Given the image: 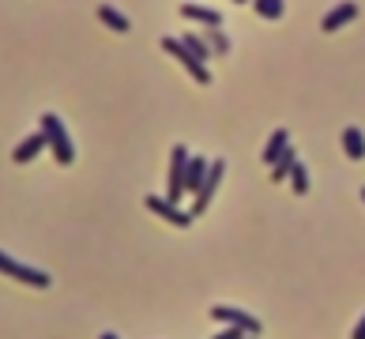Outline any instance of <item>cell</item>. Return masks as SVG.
I'll list each match as a JSON object with an SVG mask.
<instances>
[{"mask_svg": "<svg viewBox=\"0 0 365 339\" xmlns=\"http://www.w3.org/2000/svg\"><path fill=\"white\" fill-rule=\"evenodd\" d=\"M38 132L46 136V147L53 151L57 166H72V162H75L72 136H68V128H64V121H60L57 113H42V128H38Z\"/></svg>", "mask_w": 365, "mask_h": 339, "instance_id": "1", "label": "cell"}, {"mask_svg": "<svg viewBox=\"0 0 365 339\" xmlns=\"http://www.w3.org/2000/svg\"><path fill=\"white\" fill-rule=\"evenodd\" d=\"M0 276H8V279H16V283H27V286H38V291H46V286L53 283L42 268H27L23 260L8 256L4 249H0Z\"/></svg>", "mask_w": 365, "mask_h": 339, "instance_id": "2", "label": "cell"}, {"mask_svg": "<svg viewBox=\"0 0 365 339\" xmlns=\"http://www.w3.org/2000/svg\"><path fill=\"white\" fill-rule=\"evenodd\" d=\"M223 174H226V162H223V159H215L211 166H207V177H203V185L196 189V197H192V207H189V215H192V219L203 215V212H207V204L215 200V192H218V181H223Z\"/></svg>", "mask_w": 365, "mask_h": 339, "instance_id": "3", "label": "cell"}, {"mask_svg": "<svg viewBox=\"0 0 365 339\" xmlns=\"http://www.w3.org/2000/svg\"><path fill=\"white\" fill-rule=\"evenodd\" d=\"M162 49H166L169 57H177V64H181V68H185V72H189V75H192V80H196V83H203V87L211 83V68H207L203 61H196V57H192L189 49L177 42V38H162Z\"/></svg>", "mask_w": 365, "mask_h": 339, "instance_id": "4", "label": "cell"}, {"mask_svg": "<svg viewBox=\"0 0 365 339\" xmlns=\"http://www.w3.org/2000/svg\"><path fill=\"white\" fill-rule=\"evenodd\" d=\"M185 166H189V147H177L169 151V177H166V200L177 204L185 197Z\"/></svg>", "mask_w": 365, "mask_h": 339, "instance_id": "5", "label": "cell"}, {"mask_svg": "<svg viewBox=\"0 0 365 339\" xmlns=\"http://www.w3.org/2000/svg\"><path fill=\"white\" fill-rule=\"evenodd\" d=\"M211 317H215V320H223V324H230V328H238V332H245V335H260V320L253 317V313H245V309L215 306V309H211Z\"/></svg>", "mask_w": 365, "mask_h": 339, "instance_id": "6", "label": "cell"}, {"mask_svg": "<svg viewBox=\"0 0 365 339\" xmlns=\"http://www.w3.org/2000/svg\"><path fill=\"white\" fill-rule=\"evenodd\" d=\"M147 212H154L162 219V223H169V226H177V230H185V226H192V215L189 212H181L177 204H169L166 197H147Z\"/></svg>", "mask_w": 365, "mask_h": 339, "instance_id": "7", "label": "cell"}, {"mask_svg": "<svg viewBox=\"0 0 365 339\" xmlns=\"http://www.w3.org/2000/svg\"><path fill=\"white\" fill-rule=\"evenodd\" d=\"M350 19H358V4H354V0H347V4H335L328 16L320 19V31H339V27H347Z\"/></svg>", "mask_w": 365, "mask_h": 339, "instance_id": "8", "label": "cell"}, {"mask_svg": "<svg viewBox=\"0 0 365 339\" xmlns=\"http://www.w3.org/2000/svg\"><path fill=\"white\" fill-rule=\"evenodd\" d=\"M181 16L192 19V23H203L207 31H211V27H223V16H218L215 8H207V4H192V0H189V4H181Z\"/></svg>", "mask_w": 365, "mask_h": 339, "instance_id": "9", "label": "cell"}, {"mask_svg": "<svg viewBox=\"0 0 365 339\" xmlns=\"http://www.w3.org/2000/svg\"><path fill=\"white\" fill-rule=\"evenodd\" d=\"M290 147V132H286V128H275V132L268 136V147L260 151V159H264L268 166H275L279 159H282V151Z\"/></svg>", "mask_w": 365, "mask_h": 339, "instance_id": "10", "label": "cell"}, {"mask_svg": "<svg viewBox=\"0 0 365 339\" xmlns=\"http://www.w3.org/2000/svg\"><path fill=\"white\" fill-rule=\"evenodd\" d=\"M207 177V162L200 159V155H189V166H185V192H192L196 197V189L203 185Z\"/></svg>", "mask_w": 365, "mask_h": 339, "instance_id": "11", "label": "cell"}, {"mask_svg": "<svg viewBox=\"0 0 365 339\" xmlns=\"http://www.w3.org/2000/svg\"><path fill=\"white\" fill-rule=\"evenodd\" d=\"M42 147H46V136H42V132H34V136H27V140H23L19 147H16V151H11V159H16V162L23 166V162H31V159H34V155L42 151Z\"/></svg>", "mask_w": 365, "mask_h": 339, "instance_id": "12", "label": "cell"}, {"mask_svg": "<svg viewBox=\"0 0 365 339\" xmlns=\"http://www.w3.org/2000/svg\"><path fill=\"white\" fill-rule=\"evenodd\" d=\"M177 42L185 46V49H189V53L196 57V61H203V64H207V57H215V53H211V46H207V38H203V34H181Z\"/></svg>", "mask_w": 365, "mask_h": 339, "instance_id": "13", "label": "cell"}, {"mask_svg": "<svg viewBox=\"0 0 365 339\" xmlns=\"http://www.w3.org/2000/svg\"><path fill=\"white\" fill-rule=\"evenodd\" d=\"M343 151L350 155V159H365V136L358 132L354 125L343 128Z\"/></svg>", "mask_w": 365, "mask_h": 339, "instance_id": "14", "label": "cell"}, {"mask_svg": "<svg viewBox=\"0 0 365 339\" xmlns=\"http://www.w3.org/2000/svg\"><path fill=\"white\" fill-rule=\"evenodd\" d=\"M98 19L106 23V27H113L117 34H125V31H128V19L121 16V11H117L113 4H102V8H98Z\"/></svg>", "mask_w": 365, "mask_h": 339, "instance_id": "15", "label": "cell"}, {"mask_svg": "<svg viewBox=\"0 0 365 339\" xmlns=\"http://www.w3.org/2000/svg\"><path fill=\"white\" fill-rule=\"evenodd\" d=\"M294 162H297L294 147H286V151H282V159L271 166V181H286V177H290V170H294Z\"/></svg>", "mask_w": 365, "mask_h": 339, "instance_id": "16", "label": "cell"}, {"mask_svg": "<svg viewBox=\"0 0 365 339\" xmlns=\"http://www.w3.org/2000/svg\"><path fill=\"white\" fill-rule=\"evenodd\" d=\"M253 8L260 19H282V11H286L282 0H253Z\"/></svg>", "mask_w": 365, "mask_h": 339, "instance_id": "17", "label": "cell"}, {"mask_svg": "<svg viewBox=\"0 0 365 339\" xmlns=\"http://www.w3.org/2000/svg\"><path fill=\"white\" fill-rule=\"evenodd\" d=\"M207 46H211V53L226 57V53H230V38H226V31H223V27H211V31H207Z\"/></svg>", "mask_w": 365, "mask_h": 339, "instance_id": "18", "label": "cell"}, {"mask_svg": "<svg viewBox=\"0 0 365 339\" xmlns=\"http://www.w3.org/2000/svg\"><path fill=\"white\" fill-rule=\"evenodd\" d=\"M290 185H294L297 197H305V192H309V170H305L302 162H294V170H290Z\"/></svg>", "mask_w": 365, "mask_h": 339, "instance_id": "19", "label": "cell"}, {"mask_svg": "<svg viewBox=\"0 0 365 339\" xmlns=\"http://www.w3.org/2000/svg\"><path fill=\"white\" fill-rule=\"evenodd\" d=\"M211 339H245V332H238V328H226V332H218V335H211Z\"/></svg>", "mask_w": 365, "mask_h": 339, "instance_id": "20", "label": "cell"}, {"mask_svg": "<svg viewBox=\"0 0 365 339\" xmlns=\"http://www.w3.org/2000/svg\"><path fill=\"white\" fill-rule=\"evenodd\" d=\"M350 339H365V317L354 324V332H350Z\"/></svg>", "mask_w": 365, "mask_h": 339, "instance_id": "21", "label": "cell"}, {"mask_svg": "<svg viewBox=\"0 0 365 339\" xmlns=\"http://www.w3.org/2000/svg\"><path fill=\"white\" fill-rule=\"evenodd\" d=\"M98 339H117V332H102Z\"/></svg>", "mask_w": 365, "mask_h": 339, "instance_id": "22", "label": "cell"}, {"mask_svg": "<svg viewBox=\"0 0 365 339\" xmlns=\"http://www.w3.org/2000/svg\"><path fill=\"white\" fill-rule=\"evenodd\" d=\"M361 200H365V189H361Z\"/></svg>", "mask_w": 365, "mask_h": 339, "instance_id": "23", "label": "cell"}, {"mask_svg": "<svg viewBox=\"0 0 365 339\" xmlns=\"http://www.w3.org/2000/svg\"><path fill=\"white\" fill-rule=\"evenodd\" d=\"M238 4H245V0H238Z\"/></svg>", "mask_w": 365, "mask_h": 339, "instance_id": "24", "label": "cell"}]
</instances>
